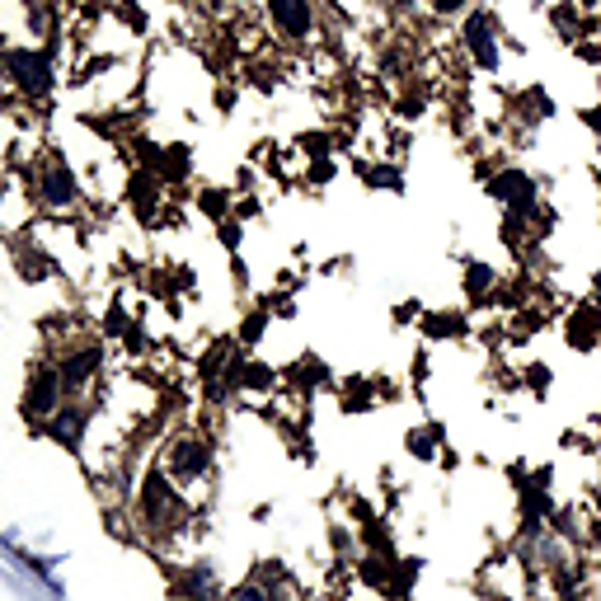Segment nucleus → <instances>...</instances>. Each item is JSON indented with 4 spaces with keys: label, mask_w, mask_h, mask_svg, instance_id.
<instances>
[{
    "label": "nucleus",
    "mask_w": 601,
    "mask_h": 601,
    "mask_svg": "<svg viewBox=\"0 0 601 601\" xmlns=\"http://www.w3.org/2000/svg\"><path fill=\"white\" fill-rule=\"evenodd\" d=\"M160 470H165L174 479V489L203 512V503L212 498V485H216V442L203 428H179L165 442V451H160Z\"/></svg>",
    "instance_id": "obj_1"
},
{
    "label": "nucleus",
    "mask_w": 601,
    "mask_h": 601,
    "mask_svg": "<svg viewBox=\"0 0 601 601\" xmlns=\"http://www.w3.org/2000/svg\"><path fill=\"white\" fill-rule=\"evenodd\" d=\"M29 197L43 212H52V216H67V212H75L80 207V179H75V170L67 165L62 155H48L43 165L33 170V189H29Z\"/></svg>",
    "instance_id": "obj_2"
},
{
    "label": "nucleus",
    "mask_w": 601,
    "mask_h": 601,
    "mask_svg": "<svg viewBox=\"0 0 601 601\" xmlns=\"http://www.w3.org/2000/svg\"><path fill=\"white\" fill-rule=\"evenodd\" d=\"M485 193L503 212H517V216H531V212L546 207V203H540V179L527 174L522 165H493L485 174Z\"/></svg>",
    "instance_id": "obj_3"
},
{
    "label": "nucleus",
    "mask_w": 601,
    "mask_h": 601,
    "mask_svg": "<svg viewBox=\"0 0 601 601\" xmlns=\"http://www.w3.org/2000/svg\"><path fill=\"white\" fill-rule=\"evenodd\" d=\"M460 48H466V62L475 71L493 75L498 62H503V43H498V19L489 10H475L466 19V29H460Z\"/></svg>",
    "instance_id": "obj_4"
},
{
    "label": "nucleus",
    "mask_w": 601,
    "mask_h": 601,
    "mask_svg": "<svg viewBox=\"0 0 601 601\" xmlns=\"http://www.w3.org/2000/svg\"><path fill=\"white\" fill-rule=\"evenodd\" d=\"M67 405V386H62V371H57V363H43L33 367L29 386H24V414L33 418V424H48V418Z\"/></svg>",
    "instance_id": "obj_5"
},
{
    "label": "nucleus",
    "mask_w": 601,
    "mask_h": 601,
    "mask_svg": "<svg viewBox=\"0 0 601 601\" xmlns=\"http://www.w3.org/2000/svg\"><path fill=\"white\" fill-rule=\"evenodd\" d=\"M268 14H273V29L283 43H306L315 19H310V0H268Z\"/></svg>",
    "instance_id": "obj_6"
},
{
    "label": "nucleus",
    "mask_w": 601,
    "mask_h": 601,
    "mask_svg": "<svg viewBox=\"0 0 601 601\" xmlns=\"http://www.w3.org/2000/svg\"><path fill=\"white\" fill-rule=\"evenodd\" d=\"M564 338H569V348H578V353H592L601 344V306H597V300H583V306L564 319Z\"/></svg>",
    "instance_id": "obj_7"
},
{
    "label": "nucleus",
    "mask_w": 601,
    "mask_h": 601,
    "mask_svg": "<svg viewBox=\"0 0 601 601\" xmlns=\"http://www.w3.org/2000/svg\"><path fill=\"white\" fill-rule=\"evenodd\" d=\"M460 292H466L470 306H485L498 296V268L485 258H466V273H460Z\"/></svg>",
    "instance_id": "obj_8"
},
{
    "label": "nucleus",
    "mask_w": 601,
    "mask_h": 601,
    "mask_svg": "<svg viewBox=\"0 0 601 601\" xmlns=\"http://www.w3.org/2000/svg\"><path fill=\"white\" fill-rule=\"evenodd\" d=\"M470 334V319H466V310H437V315H428V325H424V338H466Z\"/></svg>",
    "instance_id": "obj_9"
},
{
    "label": "nucleus",
    "mask_w": 601,
    "mask_h": 601,
    "mask_svg": "<svg viewBox=\"0 0 601 601\" xmlns=\"http://www.w3.org/2000/svg\"><path fill=\"white\" fill-rule=\"evenodd\" d=\"M550 24H554V33H564V43H578V38H588V29H583V6H573V0H564V6L550 10Z\"/></svg>",
    "instance_id": "obj_10"
},
{
    "label": "nucleus",
    "mask_w": 601,
    "mask_h": 601,
    "mask_svg": "<svg viewBox=\"0 0 601 601\" xmlns=\"http://www.w3.org/2000/svg\"><path fill=\"white\" fill-rule=\"evenodd\" d=\"M405 447H409V456H414V460H432L437 451H442V428H432V424L414 428V432L405 437Z\"/></svg>",
    "instance_id": "obj_11"
},
{
    "label": "nucleus",
    "mask_w": 601,
    "mask_h": 601,
    "mask_svg": "<svg viewBox=\"0 0 601 601\" xmlns=\"http://www.w3.org/2000/svg\"><path fill=\"white\" fill-rule=\"evenodd\" d=\"M222 601H268V592L254 583V578H240L235 588H226V597Z\"/></svg>",
    "instance_id": "obj_12"
},
{
    "label": "nucleus",
    "mask_w": 601,
    "mask_h": 601,
    "mask_svg": "<svg viewBox=\"0 0 601 601\" xmlns=\"http://www.w3.org/2000/svg\"><path fill=\"white\" fill-rule=\"evenodd\" d=\"M531 386V395H546L550 390V367H540V363H531V367H522V390Z\"/></svg>",
    "instance_id": "obj_13"
},
{
    "label": "nucleus",
    "mask_w": 601,
    "mask_h": 601,
    "mask_svg": "<svg viewBox=\"0 0 601 601\" xmlns=\"http://www.w3.org/2000/svg\"><path fill=\"white\" fill-rule=\"evenodd\" d=\"M216 240H222L226 249H240V240H245V231H240L235 216H226V222H216Z\"/></svg>",
    "instance_id": "obj_14"
},
{
    "label": "nucleus",
    "mask_w": 601,
    "mask_h": 601,
    "mask_svg": "<svg viewBox=\"0 0 601 601\" xmlns=\"http://www.w3.org/2000/svg\"><path fill=\"white\" fill-rule=\"evenodd\" d=\"M428 6H432V14H456V10H466L470 0H428Z\"/></svg>",
    "instance_id": "obj_15"
}]
</instances>
